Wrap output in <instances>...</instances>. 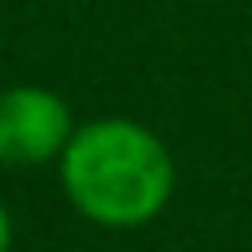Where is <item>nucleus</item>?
<instances>
[{
	"label": "nucleus",
	"mask_w": 252,
	"mask_h": 252,
	"mask_svg": "<svg viewBox=\"0 0 252 252\" xmlns=\"http://www.w3.org/2000/svg\"><path fill=\"white\" fill-rule=\"evenodd\" d=\"M58 182L84 221L102 230H142L173 204L177 159L142 120L106 115L75 124L58 159Z\"/></svg>",
	"instance_id": "f257e3e1"
},
{
	"label": "nucleus",
	"mask_w": 252,
	"mask_h": 252,
	"mask_svg": "<svg viewBox=\"0 0 252 252\" xmlns=\"http://www.w3.org/2000/svg\"><path fill=\"white\" fill-rule=\"evenodd\" d=\"M71 133H75V115L62 93L44 84L0 89V164L4 168L58 164Z\"/></svg>",
	"instance_id": "f03ea898"
},
{
	"label": "nucleus",
	"mask_w": 252,
	"mask_h": 252,
	"mask_svg": "<svg viewBox=\"0 0 252 252\" xmlns=\"http://www.w3.org/2000/svg\"><path fill=\"white\" fill-rule=\"evenodd\" d=\"M13 248V217H9V204H4V195H0V252Z\"/></svg>",
	"instance_id": "7ed1b4c3"
}]
</instances>
